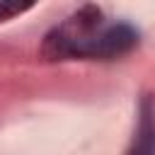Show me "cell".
<instances>
[{"label": "cell", "mask_w": 155, "mask_h": 155, "mask_svg": "<svg viewBox=\"0 0 155 155\" xmlns=\"http://www.w3.org/2000/svg\"><path fill=\"white\" fill-rule=\"evenodd\" d=\"M102 31H104L102 10L94 7V5H85L46 34L44 56L51 58V61L92 58V51H94Z\"/></svg>", "instance_id": "obj_1"}, {"label": "cell", "mask_w": 155, "mask_h": 155, "mask_svg": "<svg viewBox=\"0 0 155 155\" xmlns=\"http://www.w3.org/2000/svg\"><path fill=\"white\" fill-rule=\"evenodd\" d=\"M138 44V31L131 24H109L104 27V31L97 39V46L92 51V58H119L124 53H128L133 46Z\"/></svg>", "instance_id": "obj_2"}, {"label": "cell", "mask_w": 155, "mask_h": 155, "mask_svg": "<svg viewBox=\"0 0 155 155\" xmlns=\"http://www.w3.org/2000/svg\"><path fill=\"white\" fill-rule=\"evenodd\" d=\"M126 155H155V109H153L150 97L140 102L138 128Z\"/></svg>", "instance_id": "obj_3"}, {"label": "cell", "mask_w": 155, "mask_h": 155, "mask_svg": "<svg viewBox=\"0 0 155 155\" xmlns=\"http://www.w3.org/2000/svg\"><path fill=\"white\" fill-rule=\"evenodd\" d=\"M29 7H31V2H0V22L12 19L15 15H22Z\"/></svg>", "instance_id": "obj_4"}]
</instances>
